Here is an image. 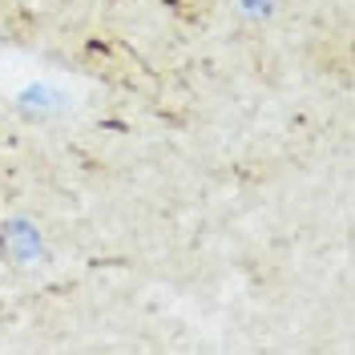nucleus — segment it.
Returning <instances> with one entry per match:
<instances>
[{
  "label": "nucleus",
  "mask_w": 355,
  "mask_h": 355,
  "mask_svg": "<svg viewBox=\"0 0 355 355\" xmlns=\"http://www.w3.org/2000/svg\"><path fill=\"white\" fill-rule=\"evenodd\" d=\"M28 110H49V105H57L61 97L53 93V89H44V85H37V89H24V97H21Z\"/></svg>",
  "instance_id": "2"
},
{
  "label": "nucleus",
  "mask_w": 355,
  "mask_h": 355,
  "mask_svg": "<svg viewBox=\"0 0 355 355\" xmlns=\"http://www.w3.org/2000/svg\"><path fill=\"white\" fill-rule=\"evenodd\" d=\"M4 250L17 259V263H33L41 254V234L33 222H8L4 226Z\"/></svg>",
  "instance_id": "1"
},
{
  "label": "nucleus",
  "mask_w": 355,
  "mask_h": 355,
  "mask_svg": "<svg viewBox=\"0 0 355 355\" xmlns=\"http://www.w3.org/2000/svg\"><path fill=\"white\" fill-rule=\"evenodd\" d=\"M246 17H270V0H239Z\"/></svg>",
  "instance_id": "3"
}]
</instances>
